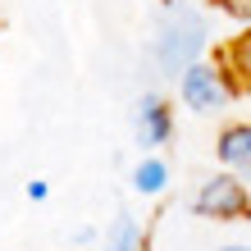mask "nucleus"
I'll list each match as a JSON object with an SVG mask.
<instances>
[{"mask_svg":"<svg viewBox=\"0 0 251 251\" xmlns=\"http://www.w3.org/2000/svg\"><path fill=\"white\" fill-rule=\"evenodd\" d=\"M137 137H142V146H165L174 137V110L160 96H142V105H137Z\"/></svg>","mask_w":251,"mask_h":251,"instance_id":"obj_4","label":"nucleus"},{"mask_svg":"<svg viewBox=\"0 0 251 251\" xmlns=\"http://www.w3.org/2000/svg\"><path fill=\"white\" fill-rule=\"evenodd\" d=\"M228 69V78L238 82V92L242 87H251V23L242 27V37H233L228 46H224V60H219Z\"/></svg>","mask_w":251,"mask_h":251,"instance_id":"obj_6","label":"nucleus"},{"mask_svg":"<svg viewBox=\"0 0 251 251\" xmlns=\"http://www.w3.org/2000/svg\"><path fill=\"white\" fill-rule=\"evenodd\" d=\"M210 5H215L219 14H228V19H238L242 27L251 23V0H210Z\"/></svg>","mask_w":251,"mask_h":251,"instance_id":"obj_9","label":"nucleus"},{"mask_svg":"<svg viewBox=\"0 0 251 251\" xmlns=\"http://www.w3.org/2000/svg\"><path fill=\"white\" fill-rule=\"evenodd\" d=\"M137 247H142V224L128 210H119L110 233H105V251H137Z\"/></svg>","mask_w":251,"mask_h":251,"instance_id":"obj_8","label":"nucleus"},{"mask_svg":"<svg viewBox=\"0 0 251 251\" xmlns=\"http://www.w3.org/2000/svg\"><path fill=\"white\" fill-rule=\"evenodd\" d=\"M165 5H183V0H165Z\"/></svg>","mask_w":251,"mask_h":251,"instance_id":"obj_12","label":"nucleus"},{"mask_svg":"<svg viewBox=\"0 0 251 251\" xmlns=\"http://www.w3.org/2000/svg\"><path fill=\"white\" fill-rule=\"evenodd\" d=\"M205 41H210V32H205L201 14L187 9V5H169V19H165V27H160V37H155V64L178 78L183 69H192L201 60Z\"/></svg>","mask_w":251,"mask_h":251,"instance_id":"obj_1","label":"nucleus"},{"mask_svg":"<svg viewBox=\"0 0 251 251\" xmlns=\"http://www.w3.org/2000/svg\"><path fill=\"white\" fill-rule=\"evenodd\" d=\"M192 210L201 219H215V224H242V219H251V192L233 174H215V178H205L197 187Z\"/></svg>","mask_w":251,"mask_h":251,"instance_id":"obj_3","label":"nucleus"},{"mask_svg":"<svg viewBox=\"0 0 251 251\" xmlns=\"http://www.w3.org/2000/svg\"><path fill=\"white\" fill-rule=\"evenodd\" d=\"M224 251H251V247H224Z\"/></svg>","mask_w":251,"mask_h":251,"instance_id":"obj_11","label":"nucleus"},{"mask_svg":"<svg viewBox=\"0 0 251 251\" xmlns=\"http://www.w3.org/2000/svg\"><path fill=\"white\" fill-rule=\"evenodd\" d=\"M215 155L224 169H251V124H228L215 142Z\"/></svg>","mask_w":251,"mask_h":251,"instance_id":"obj_5","label":"nucleus"},{"mask_svg":"<svg viewBox=\"0 0 251 251\" xmlns=\"http://www.w3.org/2000/svg\"><path fill=\"white\" fill-rule=\"evenodd\" d=\"M238 96V82L228 78V69L224 64H192L178 73V100L192 110V114H215V110H224L228 100Z\"/></svg>","mask_w":251,"mask_h":251,"instance_id":"obj_2","label":"nucleus"},{"mask_svg":"<svg viewBox=\"0 0 251 251\" xmlns=\"http://www.w3.org/2000/svg\"><path fill=\"white\" fill-rule=\"evenodd\" d=\"M27 197H32V201H46L50 187H46V183H27Z\"/></svg>","mask_w":251,"mask_h":251,"instance_id":"obj_10","label":"nucleus"},{"mask_svg":"<svg viewBox=\"0 0 251 251\" xmlns=\"http://www.w3.org/2000/svg\"><path fill=\"white\" fill-rule=\"evenodd\" d=\"M169 187V165L160 155H146L137 169H132V192H142V197H160V192Z\"/></svg>","mask_w":251,"mask_h":251,"instance_id":"obj_7","label":"nucleus"},{"mask_svg":"<svg viewBox=\"0 0 251 251\" xmlns=\"http://www.w3.org/2000/svg\"><path fill=\"white\" fill-rule=\"evenodd\" d=\"M247 178H251V169H247Z\"/></svg>","mask_w":251,"mask_h":251,"instance_id":"obj_13","label":"nucleus"}]
</instances>
